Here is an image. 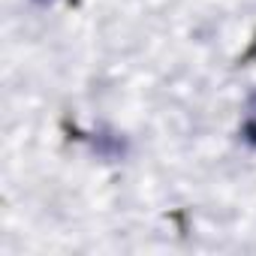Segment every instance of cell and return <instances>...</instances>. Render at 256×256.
<instances>
[{"label": "cell", "instance_id": "cell-1", "mask_svg": "<svg viewBox=\"0 0 256 256\" xmlns=\"http://www.w3.org/2000/svg\"><path fill=\"white\" fill-rule=\"evenodd\" d=\"M241 136H244V142H250L256 148V94L247 102V118H244V126H241Z\"/></svg>", "mask_w": 256, "mask_h": 256}, {"label": "cell", "instance_id": "cell-2", "mask_svg": "<svg viewBox=\"0 0 256 256\" xmlns=\"http://www.w3.org/2000/svg\"><path fill=\"white\" fill-rule=\"evenodd\" d=\"M34 4H40V6H52V4H58V0H34Z\"/></svg>", "mask_w": 256, "mask_h": 256}]
</instances>
